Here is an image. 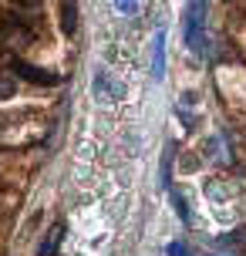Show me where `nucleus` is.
Listing matches in <instances>:
<instances>
[{"label": "nucleus", "mask_w": 246, "mask_h": 256, "mask_svg": "<svg viewBox=\"0 0 246 256\" xmlns=\"http://www.w3.org/2000/svg\"><path fill=\"white\" fill-rule=\"evenodd\" d=\"M115 10H122V14H135V10H138V0H115Z\"/></svg>", "instance_id": "6"}, {"label": "nucleus", "mask_w": 246, "mask_h": 256, "mask_svg": "<svg viewBox=\"0 0 246 256\" xmlns=\"http://www.w3.org/2000/svg\"><path fill=\"white\" fill-rule=\"evenodd\" d=\"M10 71H14V74H20L24 81H30V84H44V88H51V84H61V74H54V71H44V68H34V64H27L24 58H14V61H10Z\"/></svg>", "instance_id": "2"}, {"label": "nucleus", "mask_w": 246, "mask_h": 256, "mask_svg": "<svg viewBox=\"0 0 246 256\" xmlns=\"http://www.w3.org/2000/svg\"><path fill=\"white\" fill-rule=\"evenodd\" d=\"M162 74H166V34L158 30L152 40V78L162 81Z\"/></svg>", "instance_id": "3"}, {"label": "nucleus", "mask_w": 246, "mask_h": 256, "mask_svg": "<svg viewBox=\"0 0 246 256\" xmlns=\"http://www.w3.org/2000/svg\"><path fill=\"white\" fill-rule=\"evenodd\" d=\"M168 256H186V246H182V243H172V246H168Z\"/></svg>", "instance_id": "8"}, {"label": "nucleus", "mask_w": 246, "mask_h": 256, "mask_svg": "<svg viewBox=\"0 0 246 256\" xmlns=\"http://www.w3.org/2000/svg\"><path fill=\"white\" fill-rule=\"evenodd\" d=\"M172 202H176V212L182 216V222H189V209H186V199H182V196H172Z\"/></svg>", "instance_id": "7"}, {"label": "nucleus", "mask_w": 246, "mask_h": 256, "mask_svg": "<svg viewBox=\"0 0 246 256\" xmlns=\"http://www.w3.org/2000/svg\"><path fill=\"white\" fill-rule=\"evenodd\" d=\"M206 0H189V10H186V40L199 58L206 48Z\"/></svg>", "instance_id": "1"}, {"label": "nucleus", "mask_w": 246, "mask_h": 256, "mask_svg": "<svg viewBox=\"0 0 246 256\" xmlns=\"http://www.w3.org/2000/svg\"><path fill=\"white\" fill-rule=\"evenodd\" d=\"M14 88H17V84H14V78L10 74H0V102H7V98L14 94Z\"/></svg>", "instance_id": "5"}, {"label": "nucleus", "mask_w": 246, "mask_h": 256, "mask_svg": "<svg viewBox=\"0 0 246 256\" xmlns=\"http://www.w3.org/2000/svg\"><path fill=\"white\" fill-rule=\"evenodd\" d=\"M61 240H64V226H61V222H54L51 232H48V236H44V243H40L38 256H58V246H61Z\"/></svg>", "instance_id": "4"}, {"label": "nucleus", "mask_w": 246, "mask_h": 256, "mask_svg": "<svg viewBox=\"0 0 246 256\" xmlns=\"http://www.w3.org/2000/svg\"><path fill=\"white\" fill-rule=\"evenodd\" d=\"M20 4H38V0H20Z\"/></svg>", "instance_id": "9"}]
</instances>
